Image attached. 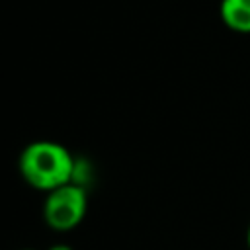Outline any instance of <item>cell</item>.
<instances>
[{
	"label": "cell",
	"mask_w": 250,
	"mask_h": 250,
	"mask_svg": "<svg viewBox=\"0 0 250 250\" xmlns=\"http://www.w3.org/2000/svg\"><path fill=\"white\" fill-rule=\"evenodd\" d=\"M20 172L31 188L49 193L72 182L76 164L62 145L53 141H37L25 146L21 152Z\"/></svg>",
	"instance_id": "obj_1"
},
{
	"label": "cell",
	"mask_w": 250,
	"mask_h": 250,
	"mask_svg": "<svg viewBox=\"0 0 250 250\" xmlns=\"http://www.w3.org/2000/svg\"><path fill=\"white\" fill-rule=\"evenodd\" d=\"M86 191L80 184H64L47 193L45 199V221L55 230H70L74 229L86 213Z\"/></svg>",
	"instance_id": "obj_2"
},
{
	"label": "cell",
	"mask_w": 250,
	"mask_h": 250,
	"mask_svg": "<svg viewBox=\"0 0 250 250\" xmlns=\"http://www.w3.org/2000/svg\"><path fill=\"white\" fill-rule=\"evenodd\" d=\"M221 18L227 27L240 33H250V0H223Z\"/></svg>",
	"instance_id": "obj_3"
},
{
	"label": "cell",
	"mask_w": 250,
	"mask_h": 250,
	"mask_svg": "<svg viewBox=\"0 0 250 250\" xmlns=\"http://www.w3.org/2000/svg\"><path fill=\"white\" fill-rule=\"evenodd\" d=\"M49 250H72L68 244H53Z\"/></svg>",
	"instance_id": "obj_4"
},
{
	"label": "cell",
	"mask_w": 250,
	"mask_h": 250,
	"mask_svg": "<svg viewBox=\"0 0 250 250\" xmlns=\"http://www.w3.org/2000/svg\"><path fill=\"white\" fill-rule=\"evenodd\" d=\"M248 246H250V229H248Z\"/></svg>",
	"instance_id": "obj_5"
},
{
	"label": "cell",
	"mask_w": 250,
	"mask_h": 250,
	"mask_svg": "<svg viewBox=\"0 0 250 250\" xmlns=\"http://www.w3.org/2000/svg\"><path fill=\"white\" fill-rule=\"evenodd\" d=\"M25 250H29V248H25Z\"/></svg>",
	"instance_id": "obj_6"
}]
</instances>
